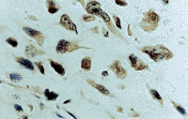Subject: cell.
I'll return each mask as SVG.
<instances>
[{"label": "cell", "mask_w": 188, "mask_h": 119, "mask_svg": "<svg viewBox=\"0 0 188 119\" xmlns=\"http://www.w3.org/2000/svg\"><path fill=\"white\" fill-rule=\"evenodd\" d=\"M141 51L145 54L149 55L151 59H153L156 62L162 60H168L172 58L173 54L170 50L165 48L163 45H156L150 47H143Z\"/></svg>", "instance_id": "1"}, {"label": "cell", "mask_w": 188, "mask_h": 119, "mask_svg": "<svg viewBox=\"0 0 188 119\" xmlns=\"http://www.w3.org/2000/svg\"><path fill=\"white\" fill-rule=\"evenodd\" d=\"M159 21L160 17L157 15V13L154 12L153 10H151L148 12L144 13V17H143L139 25L145 31H153L158 26Z\"/></svg>", "instance_id": "2"}, {"label": "cell", "mask_w": 188, "mask_h": 119, "mask_svg": "<svg viewBox=\"0 0 188 119\" xmlns=\"http://www.w3.org/2000/svg\"><path fill=\"white\" fill-rule=\"evenodd\" d=\"M79 46L77 45L76 42H70L64 41V39H61V41L57 43V52L59 54H65L67 52H71L78 49Z\"/></svg>", "instance_id": "3"}, {"label": "cell", "mask_w": 188, "mask_h": 119, "mask_svg": "<svg viewBox=\"0 0 188 119\" xmlns=\"http://www.w3.org/2000/svg\"><path fill=\"white\" fill-rule=\"evenodd\" d=\"M129 59H130L131 66L136 70H142V69H149V66H148L147 64H145L140 58L136 57L135 55H130Z\"/></svg>", "instance_id": "4"}, {"label": "cell", "mask_w": 188, "mask_h": 119, "mask_svg": "<svg viewBox=\"0 0 188 119\" xmlns=\"http://www.w3.org/2000/svg\"><path fill=\"white\" fill-rule=\"evenodd\" d=\"M110 69L113 70L116 75H117V77L119 78V79H124L127 75L126 69L122 67V63H120L119 60L115 61V62L110 66Z\"/></svg>", "instance_id": "5"}, {"label": "cell", "mask_w": 188, "mask_h": 119, "mask_svg": "<svg viewBox=\"0 0 188 119\" xmlns=\"http://www.w3.org/2000/svg\"><path fill=\"white\" fill-rule=\"evenodd\" d=\"M23 29L29 37H31L32 38H35L36 41H37L39 45H42V43H43V35L41 32L38 31V30L30 28V27H24Z\"/></svg>", "instance_id": "6"}, {"label": "cell", "mask_w": 188, "mask_h": 119, "mask_svg": "<svg viewBox=\"0 0 188 119\" xmlns=\"http://www.w3.org/2000/svg\"><path fill=\"white\" fill-rule=\"evenodd\" d=\"M60 24L63 26V27H65L66 29H68V30H73V31H74L75 33L77 34V28H76V25L74 24V23L73 21H71V19L70 18V17L68 15H62L61 16V18H60Z\"/></svg>", "instance_id": "7"}, {"label": "cell", "mask_w": 188, "mask_h": 119, "mask_svg": "<svg viewBox=\"0 0 188 119\" xmlns=\"http://www.w3.org/2000/svg\"><path fill=\"white\" fill-rule=\"evenodd\" d=\"M101 4L99 2H96V1H91L87 4V7H86V10L89 13V14H92V15H96L98 12H99L101 10Z\"/></svg>", "instance_id": "8"}, {"label": "cell", "mask_w": 188, "mask_h": 119, "mask_svg": "<svg viewBox=\"0 0 188 119\" xmlns=\"http://www.w3.org/2000/svg\"><path fill=\"white\" fill-rule=\"evenodd\" d=\"M16 61L18 63H19L22 67L26 69H29V70H32V71H34V65L33 63L31 62L30 60H28L26 58H24V57H17L16 58Z\"/></svg>", "instance_id": "9"}, {"label": "cell", "mask_w": 188, "mask_h": 119, "mask_svg": "<svg viewBox=\"0 0 188 119\" xmlns=\"http://www.w3.org/2000/svg\"><path fill=\"white\" fill-rule=\"evenodd\" d=\"M88 82L89 83V85H92V86H94L96 88V89L99 91V92H101L102 94H104V95H106V96H108V95H110V93H109V91L106 89V88L105 87V86H102V85H97V83H95V82H93V81H91V80H88Z\"/></svg>", "instance_id": "10"}, {"label": "cell", "mask_w": 188, "mask_h": 119, "mask_svg": "<svg viewBox=\"0 0 188 119\" xmlns=\"http://www.w3.org/2000/svg\"><path fill=\"white\" fill-rule=\"evenodd\" d=\"M50 64L52 66V68L56 70V71L59 74V75H65V69L62 66L57 62H54L53 60H50Z\"/></svg>", "instance_id": "11"}, {"label": "cell", "mask_w": 188, "mask_h": 119, "mask_svg": "<svg viewBox=\"0 0 188 119\" xmlns=\"http://www.w3.org/2000/svg\"><path fill=\"white\" fill-rule=\"evenodd\" d=\"M25 52H26V55L30 57H33L35 55L41 54V52H38V51L36 50V48L33 45H31V44H29V45L25 47Z\"/></svg>", "instance_id": "12"}, {"label": "cell", "mask_w": 188, "mask_h": 119, "mask_svg": "<svg viewBox=\"0 0 188 119\" xmlns=\"http://www.w3.org/2000/svg\"><path fill=\"white\" fill-rule=\"evenodd\" d=\"M81 68L84 69V70H89L91 69V59L90 57H85V58L82 60L81 62Z\"/></svg>", "instance_id": "13"}, {"label": "cell", "mask_w": 188, "mask_h": 119, "mask_svg": "<svg viewBox=\"0 0 188 119\" xmlns=\"http://www.w3.org/2000/svg\"><path fill=\"white\" fill-rule=\"evenodd\" d=\"M47 5H48V11L54 14V13H57L59 10V8L57 7V4L54 1H47Z\"/></svg>", "instance_id": "14"}, {"label": "cell", "mask_w": 188, "mask_h": 119, "mask_svg": "<svg viewBox=\"0 0 188 119\" xmlns=\"http://www.w3.org/2000/svg\"><path fill=\"white\" fill-rule=\"evenodd\" d=\"M44 95H45L48 100H56L57 98H59V94L54 93V92H50L49 89H45V91H44Z\"/></svg>", "instance_id": "15"}, {"label": "cell", "mask_w": 188, "mask_h": 119, "mask_svg": "<svg viewBox=\"0 0 188 119\" xmlns=\"http://www.w3.org/2000/svg\"><path fill=\"white\" fill-rule=\"evenodd\" d=\"M98 17H100V18H102V20H104L105 23H109V22H111L110 21V17H109V15L107 14V13H105V11H102V10H100L99 12L97 13L96 14Z\"/></svg>", "instance_id": "16"}, {"label": "cell", "mask_w": 188, "mask_h": 119, "mask_svg": "<svg viewBox=\"0 0 188 119\" xmlns=\"http://www.w3.org/2000/svg\"><path fill=\"white\" fill-rule=\"evenodd\" d=\"M10 78H11V80L13 82H17V81L22 80V76L19 73H11V74H10Z\"/></svg>", "instance_id": "17"}, {"label": "cell", "mask_w": 188, "mask_h": 119, "mask_svg": "<svg viewBox=\"0 0 188 119\" xmlns=\"http://www.w3.org/2000/svg\"><path fill=\"white\" fill-rule=\"evenodd\" d=\"M7 42H8V44H11V45L12 47H17V45H18L17 41H16V39L13 38H8L7 39Z\"/></svg>", "instance_id": "18"}, {"label": "cell", "mask_w": 188, "mask_h": 119, "mask_svg": "<svg viewBox=\"0 0 188 119\" xmlns=\"http://www.w3.org/2000/svg\"><path fill=\"white\" fill-rule=\"evenodd\" d=\"M151 95H153L156 99H158V100H161V99H162V98H161V96L158 94V92L156 91V90L151 89Z\"/></svg>", "instance_id": "19"}, {"label": "cell", "mask_w": 188, "mask_h": 119, "mask_svg": "<svg viewBox=\"0 0 188 119\" xmlns=\"http://www.w3.org/2000/svg\"><path fill=\"white\" fill-rule=\"evenodd\" d=\"M113 18H114V20H115V24H116V25H117V27H118L119 29H122V24H120V21H119V17H117L116 15H114Z\"/></svg>", "instance_id": "20"}, {"label": "cell", "mask_w": 188, "mask_h": 119, "mask_svg": "<svg viewBox=\"0 0 188 119\" xmlns=\"http://www.w3.org/2000/svg\"><path fill=\"white\" fill-rule=\"evenodd\" d=\"M174 107H175L178 111H179V113H182V114H183V116H184V114H186V111L183 108H182L181 106H179V105H177V104H175L174 103Z\"/></svg>", "instance_id": "21"}, {"label": "cell", "mask_w": 188, "mask_h": 119, "mask_svg": "<svg viewBox=\"0 0 188 119\" xmlns=\"http://www.w3.org/2000/svg\"><path fill=\"white\" fill-rule=\"evenodd\" d=\"M83 19H84V21H86L87 23H88V22H92V21L95 20V17H94V16H88V15H87V16H84Z\"/></svg>", "instance_id": "22"}, {"label": "cell", "mask_w": 188, "mask_h": 119, "mask_svg": "<svg viewBox=\"0 0 188 119\" xmlns=\"http://www.w3.org/2000/svg\"><path fill=\"white\" fill-rule=\"evenodd\" d=\"M36 65H37L38 67H39V69H40V71L42 72V74H44V69H43L42 64L40 63V62H38V63H36Z\"/></svg>", "instance_id": "23"}, {"label": "cell", "mask_w": 188, "mask_h": 119, "mask_svg": "<svg viewBox=\"0 0 188 119\" xmlns=\"http://www.w3.org/2000/svg\"><path fill=\"white\" fill-rule=\"evenodd\" d=\"M115 3L117 4V5H119V6H127L126 2H122V1H119V0H116Z\"/></svg>", "instance_id": "24"}, {"label": "cell", "mask_w": 188, "mask_h": 119, "mask_svg": "<svg viewBox=\"0 0 188 119\" xmlns=\"http://www.w3.org/2000/svg\"><path fill=\"white\" fill-rule=\"evenodd\" d=\"M14 108L15 110H17V111H20V112H23V108H22L20 105H18V104H14Z\"/></svg>", "instance_id": "25"}, {"label": "cell", "mask_w": 188, "mask_h": 119, "mask_svg": "<svg viewBox=\"0 0 188 119\" xmlns=\"http://www.w3.org/2000/svg\"><path fill=\"white\" fill-rule=\"evenodd\" d=\"M104 34H105V38L108 37V32H107V30L105 28H104Z\"/></svg>", "instance_id": "26"}, {"label": "cell", "mask_w": 188, "mask_h": 119, "mask_svg": "<svg viewBox=\"0 0 188 119\" xmlns=\"http://www.w3.org/2000/svg\"><path fill=\"white\" fill-rule=\"evenodd\" d=\"M102 75H104V76H107V75H108V73H107V71H104V72H102Z\"/></svg>", "instance_id": "27"}, {"label": "cell", "mask_w": 188, "mask_h": 119, "mask_svg": "<svg viewBox=\"0 0 188 119\" xmlns=\"http://www.w3.org/2000/svg\"><path fill=\"white\" fill-rule=\"evenodd\" d=\"M71 102V99H68V100H66L65 102H64V104H67V103H70Z\"/></svg>", "instance_id": "28"}, {"label": "cell", "mask_w": 188, "mask_h": 119, "mask_svg": "<svg viewBox=\"0 0 188 119\" xmlns=\"http://www.w3.org/2000/svg\"><path fill=\"white\" fill-rule=\"evenodd\" d=\"M67 113H68L70 114V116H71V117H74V118H76V117H75V116H74V114H71V113H69V112H67Z\"/></svg>", "instance_id": "29"}]
</instances>
